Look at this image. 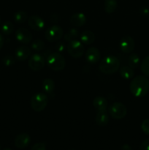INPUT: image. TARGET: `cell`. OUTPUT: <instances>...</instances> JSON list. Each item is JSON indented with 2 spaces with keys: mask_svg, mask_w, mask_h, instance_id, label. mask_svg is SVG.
Here are the masks:
<instances>
[{
  "mask_svg": "<svg viewBox=\"0 0 149 150\" xmlns=\"http://www.w3.org/2000/svg\"><path fill=\"white\" fill-rule=\"evenodd\" d=\"M131 93L136 98H143L149 90V80L144 75H140L133 78L129 84Z\"/></svg>",
  "mask_w": 149,
  "mask_h": 150,
  "instance_id": "obj_1",
  "label": "cell"
},
{
  "mask_svg": "<svg viewBox=\"0 0 149 150\" xmlns=\"http://www.w3.org/2000/svg\"><path fill=\"white\" fill-rule=\"evenodd\" d=\"M121 67L119 59L114 56H107L102 59L99 64V71L106 75L113 74Z\"/></svg>",
  "mask_w": 149,
  "mask_h": 150,
  "instance_id": "obj_2",
  "label": "cell"
},
{
  "mask_svg": "<svg viewBox=\"0 0 149 150\" xmlns=\"http://www.w3.org/2000/svg\"><path fill=\"white\" fill-rule=\"evenodd\" d=\"M46 64L50 69L54 71L64 70L66 65L65 59L58 52L51 53L46 59Z\"/></svg>",
  "mask_w": 149,
  "mask_h": 150,
  "instance_id": "obj_3",
  "label": "cell"
},
{
  "mask_svg": "<svg viewBox=\"0 0 149 150\" xmlns=\"http://www.w3.org/2000/svg\"><path fill=\"white\" fill-rule=\"evenodd\" d=\"M48 103V97L46 93L38 92L34 94L31 98V107L36 112H41L46 108Z\"/></svg>",
  "mask_w": 149,
  "mask_h": 150,
  "instance_id": "obj_4",
  "label": "cell"
},
{
  "mask_svg": "<svg viewBox=\"0 0 149 150\" xmlns=\"http://www.w3.org/2000/svg\"><path fill=\"white\" fill-rule=\"evenodd\" d=\"M108 113L110 116L115 120H121L127 114V108L123 103L115 102L108 107Z\"/></svg>",
  "mask_w": 149,
  "mask_h": 150,
  "instance_id": "obj_5",
  "label": "cell"
},
{
  "mask_svg": "<svg viewBox=\"0 0 149 150\" xmlns=\"http://www.w3.org/2000/svg\"><path fill=\"white\" fill-rule=\"evenodd\" d=\"M67 52L73 58H80L85 52L84 45L78 40L70 41L67 45Z\"/></svg>",
  "mask_w": 149,
  "mask_h": 150,
  "instance_id": "obj_6",
  "label": "cell"
},
{
  "mask_svg": "<svg viewBox=\"0 0 149 150\" xmlns=\"http://www.w3.org/2000/svg\"><path fill=\"white\" fill-rule=\"evenodd\" d=\"M64 36V30L61 26L58 25H53L46 30L45 38L48 42H53L59 40Z\"/></svg>",
  "mask_w": 149,
  "mask_h": 150,
  "instance_id": "obj_7",
  "label": "cell"
},
{
  "mask_svg": "<svg viewBox=\"0 0 149 150\" xmlns=\"http://www.w3.org/2000/svg\"><path fill=\"white\" fill-rule=\"evenodd\" d=\"M29 67L33 71H39L42 70L45 64V59L40 54H34L29 59Z\"/></svg>",
  "mask_w": 149,
  "mask_h": 150,
  "instance_id": "obj_8",
  "label": "cell"
},
{
  "mask_svg": "<svg viewBox=\"0 0 149 150\" xmlns=\"http://www.w3.org/2000/svg\"><path fill=\"white\" fill-rule=\"evenodd\" d=\"M135 42L131 36L126 35L123 37L119 42V47L121 51L124 54H130L134 49Z\"/></svg>",
  "mask_w": 149,
  "mask_h": 150,
  "instance_id": "obj_9",
  "label": "cell"
},
{
  "mask_svg": "<svg viewBox=\"0 0 149 150\" xmlns=\"http://www.w3.org/2000/svg\"><path fill=\"white\" fill-rule=\"evenodd\" d=\"M16 40L22 44H28L32 41V33L26 28H18L15 32Z\"/></svg>",
  "mask_w": 149,
  "mask_h": 150,
  "instance_id": "obj_10",
  "label": "cell"
},
{
  "mask_svg": "<svg viewBox=\"0 0 149 150\" xmlns=\"http://www.w3.org/2000/svg\"><path fill=\"white\" fill-rule=\"evenodd\" d=\"M100 57V52L96 47H90L89 48H88L86 54H85L86 62L91 64H96L99 62Z\"/></svg>",
  "mask_w": 149,
  "mask_h": 150,
  "instance_id": "obj_11",
  "label": "cell"
},
{
  "mask_svg": "<svg viewBox=\"0 0 149 150\" xmlns=\"http://www.w3.org/2000/svg\"><path fill=\"white\" fill-rule=\"evenodd\" d=\"M29 27L34 31H40L45 28V23L43 19L39 16H32L28 19Z\"/></svg>",
  "mask_w": 149,
  "mask_h": 150,
  "instance_id": "obj_12",
  "label": "cell"
},
{
  "mask_svg": "<svg viewBox=\"0 0 149 150\" xmlns=\"http://www.w3.org/2000/svg\"><path fill=\"white\" fill-rule=\"evenodd\" d=\"M32 53V50L26 45H20L15 49V57L17 60L20 62L25 61L29 58Z\"/></svg>",
  "mask_w": 149,
  "mask_h": 150,
  "instance_id": "obj_13",
  "label": "cell"
},
{
  "mask_svg": "<svg viewBox=\"0 0 149 150\" xmlns=\"http://www.w3.org/2000/svg\"><path fill=\"white\" fill-rule=\"evenodd\" d=\"M31 142V137L28 133H23L18 135L15 139V146L18 149H25L29 145Z\"/></svg>",
  "mask_w": 149,
  "mask_h": 150,
  "instance_id": "obj_14",
  "label": "cell"
},
{
  "mask_svg": "<svg viewBox=\"0 0 149 150\" xmlns=\"http://www.w3.org/2000/svg\"><path fill=\"white\" fill-rule=\"evenodd\" d=\"M86 21H87V18H86V15L83 13H74V14L72 15L70 19V24L74 27L83 26L86 23Z\"/></svg>",
  "mask_w": 149,
  "mask_h": 150,
  "instance_id": "obj_15",
  "label": "cell"
},
{
  "mask_svg": "<svg viewBox=\"0 0 149 150\" xmlns=\"http://www.w3.org/2000/svg\"><path fill=\"white\" fill-rule=\"evenodd\" d=\"M93 106L94 107L95 109L99 111H107L108 108V102L104 97L102 96H98L93 98Z\"/></svg>",
  "mask_w": 149,
  "mask_h": 150,
  "instance_id": "obj_16",
  "label": "cell"
},
{
  "mask_svg": "<svg viewBox=\"0 0 149 150\" xmlns=\"http://www.w3.org/2000/svg\"><path fill=\"white\" fill-rule=\"evenodd\" d=\"M109 114L107 111H99L96 115L95 121L97 125L105 127L109 123Z\"/></svg>",
  "mask_w": 149,
  "mask_h": 150,
  "instance_id": "obj_17",
  "label": "cell"
},
{
  "mask_svg": "<svg viewBox=\"0 0 149 150\" xmlns=\"http://www.w3.org/2000/svg\"><path fill=\"white\" fill-rule=\"evenodd\" d=\"M80 39L83 45H91L94 42L95 35L91 31L85 30L80 34Z\"/></svg>",
  "mask_w": 149,
  "mask_h": 150,
  "instance_id": "obj_18",
  "label": "cell"
},
{
  "mask_svg": "<svg viewBox=\"0 0 149 150\" xmlns=\"http://www.w3.org/2000/svg\"><path fill=\"white\" fill-rule=\"evenodd\" d=\"M119 73L121 77L125 80L132 79L134 76V69H132L128 65H124L120 67Z\"/></svg>",
  "mask_w": 149,
  "mask_h": 150,
  "instance_id": "obj_19",
  "label": "cell"
},
{
  "mask_svg": "<svg viewBox=\"0 0 149 150\" xmlns=\"http://www.w3.org/2000/svg\"><path fill=\"white\" fill-rule=\"evenodd\" d=\"M42 88L46 94H52L55 89V82L51 79H45L42 81Z\"/></svg>",
  "mask_w": 149,
  "mask_h": 150,
  "instance_id": "obj_20",
  "label": "cell"
},
{
  "mask_svg": "<svg viewBox=\"0 0 149 150\" xmlns=\"http://www.w3.org/2000/svg\"><path fill=\"white\" fill-rule=\"evenodd\" d=\"M118 3L116 0H105L104 10L108 14L114 13L116 10Z\"/></svg>",
  "mask_w": 149,
  "mask_h": 150,
  "instance_id": "obj_21",
  "label": "cell"
},
{
  "mask_svg": "<svg viewBox=\"0 0 149 150\" xmlns=\"http://www.w3.org/2000/svg\"><path fill=\"white\" fill-rule=\"evenodd\" d=\"M140 57L137 54H131L127 59V63L128 66L131 67L132 69L137 68L140 64Z\"/></svg>",
  "mask_w": 149,
  "mask_h": 150,
  "instance_id": "obj_22",
  "label": "cell"
},
{
  "mask_svg": "<svg viewBox=\"0 0 149 150\" xmlns=\"http://www.w3.org/2000/svg\"><path fill=\"white\" fill-rule=\"evenodd\" d=\"M79 34L80 33L77 29L72 28V29H70L67 33L64 34V38L66 41L70 42V41L74 40H77V38L79 37Z\"/></svg>",
  "mask_w": 149,
  "mask_h": 150,
  "instance_id": "obj_23",
  "label": "cell"
},
{
  "mask_svg": "<svg viewBox=\"0 0 149 150\" xmlns=\"http://www.w3.org/2000/svg\"><path fill=\"white\" fill-rule=\"evenodd\" d=\"M28 19L27 13L23 10H18L14 14V20L18 23H23Z\"/></svg>",
  "mask_w": 149,
  "mask_h": 150,
  "instance_id": "obj_24",
  "label": "cell"
},
{
  "mask_svg": "<svg viewBox=\"0 0 149 150\" xmlns=\"http://www.w3.org/2000/svg\"><path fill=\"white\" fill-rule=\"evenodd\" d=\"M31 48L35 52H39L45 48V42L40 39H36L31 44Z\"/></svg>",
  "mask_w": 149,
  "mask_h": 150,
  "instance_id": "obj_25",
  "label": "cell"
},
{
  "mask_svg": "<svg viewBox=\"0 0 149 150\" xmlns=\"http://www.w3.org/2000/svg\"><path fill=\"white\" fill-rule=\"evenodd\" d=\"M13 29H14V26L9 21L4 22L2 23V25H1V32L5 35H9L10 34H12V32H13Z\"/></svg>",
  "mask_w": 149,
  "mask_h": 150,
  "instance_id": "obj_26",
  "label": "cell"
},
{
  "mask_svg": "<svg viewBox=\"0 0 149 150\" xmlns=\"http://www.w3.org/2000/svg\"><path fill=\"white\" fill-rule=\"evenodd\" d=\"M142 73L146 77H149V56L145 57L140 65Z\"/></svg>",
  "mask_w": 149,
  "mask_h": 150,
  "instance_id": "obj_27",
  "label": "cell"
},
{
  "mask_svg": "<svg viewBox=\"0 0 149 150\" xmlns=\"http://www.w3.org/2000/svg\"><path fill=\"white\" fill-rule=\"evenodd\" d=\"M1 62H2L4 65L7 66V67H10V66L13 65L15 64V59L13 56L7 55L3 57L2 59H1Z\"/></svg>",
  "mask_w": 149,
  "mask_h": 150,
  "instance_id": "obj_28",
  "label": "cell"
},
{
  "mask_svg": "<svg viewBox=\"0 0 149 150\" xmlns=\"http://www.w3.org/2000/svg\"><path fill=\"white\" fill-rule=\"evenodd\" d=\"M141 130L145 135H149V119H145L142 122Z\"/></svg>",
  "mask_w": 149,
  "mask_h": 150,
  "instance_id": "obj_29",
  "label": "cell"
},
{
  "mask_svg": "<svg viewBox=\"0 0 149 150\" xmlns=\"http://www.w3.org/2000/svg\"><path fill=\"white\" fill-rule=\"evenodd\" d=\"M31 150H46V144L44 142H38L34 144Z\"/></svg>",
  "mask_w": 149,
  "mask_h": 150,
  "instance_id": "obj_30",
  "label": "cell"
},
{
  "mask_svg": "<svg viewBox=\"0 0 149 150\" xmlns=\"http://www.w3.org/2000/svg\"><path fill=\"white\" fill-rule=\"evenodd\" d=\"M140 150H149V138L142 142L140 146Z\"/></svg>",
  "mask_w": 149,
  "mask_h": 150,
  "instance_id": "obj_31",
  "label": "cell"
},
{
  "mask_svg": "<svg viewBox=\"0 0 149 150\" xmlns=\"http://www.w3.org/2000/svg\"><path fill=\"white\" fill-rule=\"evenodd\" d=\"M65 48L66 45L65 44H64V42H58V43H57L56 46V49L57 52L58 53L64 52Z\"/></svg>",
  "mask_w": 149,
  "mask_h": 150,
  "instance_id": "obj_32",
  "label": "cell"
},
{
  "mask_svg": "<svg viewBox=\"0 0 149 150\" xmlns=\"http://www.w3.org/2000/svg\"><path fill=\"white\" fill-rule=\"evenodd\" d=\"M140 13L143 16H148L149 14V9L147 8V7H142L140 10Z\"/></svg>",
  "mask_w": 149,
  "mask_h": 150,
  "instance_id": "obj_33",
  "label": "cell"
},
{
  "mask_svg": "<svg viewBox=\"0 0 149 150\" xmlns=\"http://www.w3.org/2000/svg\"><path fill=\"white\" fill-rule=\"evenodd\" d=\"M121 150H132V149H131V147L129 146V145L125 144H124L122 146H121Z\"/></svg>",
  "mask_w": 149,
  "mask_h": 150,
  "instance_id": "obj_34",
  "label": "cell"
},
{
  "mask_svg": "<svg viewBox=\"0 0 149 150\" xmlns=\"http://www.w3.org/2000/svg\"><path fill=\"white\" fill-rule=\"evenodd\" d=\"M4 38H3L2 35L0 34V50L2 48L3 45H4Z\"/></svg>",
  "mask_w": 149,
  "mask_h": 150,
  "instance_id": "obj_35",
  "label": "cell"
},
{
  "mask_svg": "<svg viewBox=\"0 0 149 150\" xmlns=\"http://www.w3.org/2000/svg\"><path fill=\"white\" fill-rule=\"evenodd\" d=\"M3 150H12L11 149H10V148H6V149H3Z\"/></svg>",
  "mask_w": 149,
  "mask_h": 150,
  "instance_id": "obj_36",
  "label": "cell"
},
{
  "mask_svg": "<svg viewBox=\"0 0 149 150\" xmlns=\"http://www.w3.org/2000/svg\"><path fill=\"white\" fill-rule=\"evenodd\" d=\"M0 23H1V18H0Z\"/></svg>",
  "mask_w": 149,
  "mask_h": 150,
  "instance_id": "obj_37",
  "label": "cell"
},
{
  "mask_svg": "<svg viewBox=\"0 0 149 150\" xmlns=\"http://www.w3.org/2000/svg\"><path fill=\"white\" fill-rule=\"evenodd\" d=\"M0 150H1V145H0Z\"/></svg>",
  "mask_w": 149,
  "mask_h": 150,
  "instance_id": "obj_38",
  "label": "cell"
},
{
  "mask_svg": "<svg viewBox=\"0 0 149 150\" xmlns=\"http://www.w3.org/2000/svg\"><path fill=\"white\" fill-rule=\"evenodd\" d=\"M70 150H74V149H70Z\"/></svg>",
  "mask_w": 149,
  "mask_h": 150,
  "instance_id": "obj_39",
  "label": "cell"
},
{
  "mask_svg": "<svg viewBox=\"0 0 149 150\" xmlns=\"http://www.w3.org/2000/svg\"><path fill=\"white\" fill-rule=\"evenodd\" d=\"M148 22H149V18H148Z\"/></svg>",
  "mask_w": 149,
  "mask_h": 150,
  "instance_id": "obj_40",
  "label": "cell"
}]
</instances>
